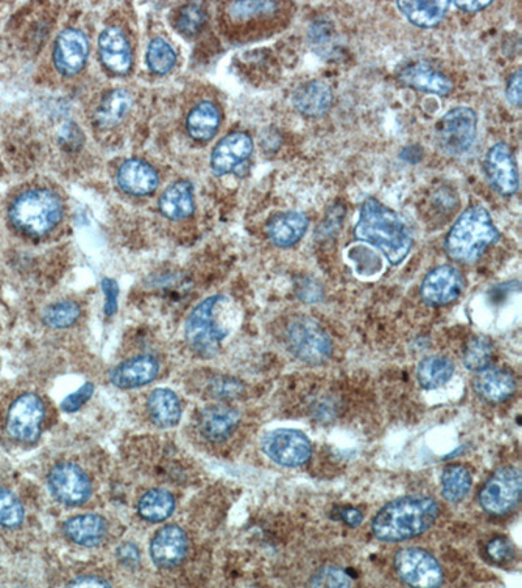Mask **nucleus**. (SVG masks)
Segmentation results:
<instances>
[{
	"label": "nucleus",
	"instance_id": "473e14b6",
	"mask_svg": "<svg viewBox=\"0 0 522 588\" xmlns=\"http://www.w3.org/2000/svg\"><path fill=\"white\" fill-rule=\"evenodd\" d=\"M472 474L468 468L460 464H452L442 475V494L444 500L457 504L464 500L472 489Z\"/></svg>",
	"mask_w": 522,
	"mask_h": 588
},
{
	"label": "nucleus",
	"instance_id": "09e8293b",
	"mask_svg": "<svg viewBox=\"0 0 522 588\" xmlns=\"http://www.w3.org/2000/svg\"><path fill=\"white\" fill-rule=\"evenodd\" d=\"M68 586H104L110 587L111 583L105 581L104 578L97 577V575H83V577H77L74 581L68 583Z\"/></svg>",
	"mask_w": 522,
	"mask_h": 588
},
{
	"label": "nucleus",
	"instance_id": "37998d69",
	"mask_svg": "<svg viewBox=\"0 0 522 588\" xmlns=\"http://www.w3.org/2000/svg\"><path fill=\"white\" fill-rule=\"evenodd\" d=\"M208 390L212 392L213 396H217V398L230 399L237 398V396L241 395L245 387H243V383L238 381V379L221 377L216 378Z\"/></svg>",
	"mask_w": 522,
	"mask_h": 588
},
{
	"label": "nucleus",
	"instance_id": "4c0bfd02",
	"mask_svg": "<svg viewBox=\"0 0 522 588\" xmlns=\"http://www.w3.org/2000/svg\"><path fill=\"white\" fill-rule=\"evenodd\" d=\"M177 55L169 42L164 38H154L147 50V63L151 71L157 75H166L173 70Z\"/></svg>",
	"mask_w": 522,
	"mask_h": 588
},
{
	"label": "nucleus",
	"instance_id": "a19ab883",
	"mask_svg": "<svg viewBox=\"0 0 522 588\" xmlns=\"http://www.w3.org/2000/svg\"><path fill=\"white\" fill-rule=\"evenodd\" d=\"M310 585L314 587H350L352 579L345 570L336 566H325L312 575Z\"/></svg>",
	"mask_w": 522,
	"mask_h": 588
},
{
	"label": "nucleus",
	"instance_id": "393cba45",
	"mask_svg": "<svg viewBox=\"0 0 522 588\" xmlns=\"http://www.w3.org/2000/svg\"><path fill=\"white\" fill-rule=\"evenodd\" d=\"M117 181L124 193L145 196L157 189L158 174L153 166L145 161L131 159L119 168Z\"/></svg>",
	"mask_w": 522,
	"mask_h": 588
},
{
	"label": "nucleus",
	"instance_id": "4468645a",
	"mask_svg": "<svg viewBox=\"0 0 522 588\" xmlns=\"http://www.w3.org/2000/svg\"><path fill=\"white\" fill-rule=\"evenodd\" d=\"M465 280L456 267L444 264L430 271L421 284V296L431 306L452 304L464 291Z\"/></svg>",
	"mask_w": 522,
	"mask_h": 588
},
{
	"label": "nucleus",
	"instance_id": "9d476101",
	"mask_svg": "<svg viewBox=\"0 0 522 588\" xmlns=\"http://www.w3.org/2000/svg\"><path fill=\"white\" fill-rule=\"evenodd\" d=\"M395 569L401 581L408 586L432 588L443 583L442 566L423 549H401L395 556Z\"/></svg>",
	"mask_w": 522,
	"mask_h": 588
},
{
	"label": "nucleus",
	"instance_id": "f257e3e1",
	"mask_svg": "<svg viewBox=\"0 0 522 588\" xmlns=\"http://www.w3.org/2000/svg\"><path fill=\"white\" fill-rule=\"evenodd\" d=\"M354 237L382 251L393 266L404 262L413 247L412 233L404 221L375 198L362 204Z\"/></svg>",
	"mask_w": 522,
	"mask_h": 588
},
{
	"label": "nucleus",
	"instance_id": "58836bf2",
	"mask_svg": "<svg viewBox=\"0 0 522 588\" xmlns=\"http://www.w3.org/2000/svg\"><path fill=\"white\" fill-rule=\"evenodd\" d=\"M25 511L19 498L11 490L0 488V526L19 527L24 522Z\"/></svg>",
	"mask_w": 522,
	"mask_h": 588
},
{
	"label": "nucleus",
	"instance_id": "8fccbe9b",
	"mask_svg": "<svg viewBox=\"0 0 522 588\" xmlns=\"http://www.w3.org/2000/svg\"><path fill=\"white\" fill-rule=\"evenodd\" d=\"M341 519L350 527H358L361 526L363 522V514L358 509H354V507H346L345 510L341 511Z\"/></svg>",
	"mask_w": 522,
	"mask_h": 588
},
{
	"label": "nucleus",
	"instance_id": "cd10ccee",
	"mask_svg": "<svg viewBox=\"0 0 522 588\" xmlns=\"http://www.w3.org/2000/svg\"><path fill=\"white\" fill-rule=\"evenodd\" d=\"M148 411L154 424L160 428H173L181 421V400L174 391L156 389L149 395Z\"/></svg>",
	"mask_w": 522,
	"mask_h": 588
},
{
	"label": "nucleus",
	"instance_id": "f8f14e48",
	"mask_svg": "<svg viewBox=\"0 0 522 588\" xmlns=\"http://www.w3.org/2000/svg\"><path fill=\"white\" fill-rule=\"evenodd\" d=\"M47 485L51 496L67 506L84 505L92 496V483L80 467L61 463L50 471Z\"/></svg>",
	"mask_w": 522,
	"mask_h": 588
},
{
	"label": "nucleus",
	"instance_id": "1a4fd4ad",
	"mask_svg": "<svg viewBox=\"0 0 522 588\" xmlns=\"http://www.w3.org/2000/svg\"><path fill=\"white\" fill-rule=\"evenodd\" d=\"M261 449L278 466L301 467L311 459L310 438L297 429H276L261 438Z\"/></svg>",
	"mask_w": 522,
	"mask_h": 588
},
{
	"label": "nucleus",
	"instance_id": "c9c22d12",
	"mask_svg": "<svg viewBox=\"0 0 522 588\" xmlns=\"http://www.w3.org/2000/svg\"><path fill=\"white\" fill-rule=\"evenodd\" d=\"M280 8L281 4L277 2H235L229 4L228 14L233 23H246L272 17Z\"/></svg>",
	"mask_w": 522,
	"mask_h": 588
},
{
	"label": "nucleus",
	"instance_id": "20e7f679",
	"mask_svg": "<svg viewBox=\"0 0 522 588\" xmlns=\"http://www.w3.org/2000/svg\"><path fill=\"white\" fill-rule=\"evenodd\" d=\"M63 216V203L58 194L47 189H33L17 196L10 208V220L20 232L42 237L51 232Z\"/></svg>",
	"mask_w": 522,
	"mask_h": 588
},
{
	"label": "nucleus",
	"instance_id": "c03bdc74",
	"mask_svg": "<svg viewBox=\"0 0 522 588\" xmlns=\"http://www.w3.org/2000/svg\"><path fill=\"white\" fill-rule=\"evenodd\" d=\"M94 392V386L92 383H84L80 389H77L75 392H72L71 395L66 396L61 403V409L67 413H74L79 411L81 407H84L85 404L89 402V399L92 398Z\"/></svg>",
	"mask_w": 522,
	"mask_h": 588
},
{
	"label": "nucleus",
	"instance_id": "7ed1b4c3",
	"mask_svg": "<svg viewBox=\"0 0 522 588\" xmlns=\"http://www.w3.org/2000/svg\"><path fill=\"white\" fill-rule=\"evenodd\" d=\"M500 233L489 211L482 206H472L461 213L444 240V250L455 262L473 264L495 242Z\"/></svg>",
	"mask_w": 522,
	"mask_h": 588
},
{
	"label": "nucleus",
	"instance_id": "bb28decb",
	"mask_svg": "<svg viewBox=\"0 0 522 588\" xmlns=\"http://www.w3.org/2000/svg\"><path fill=\"white\" fill-rule=\"evenodd\" d=\"M162 215L170 220H183L195 211L194 189L187 181H178L164 191L160 199Z\"/></svg>",
	"mask_w": 522,
	"mask_h": 588
},
{
	"label": "nucleus",
	"instance_id": "4be33fe9",
	"mask_svg": "<svg viewBox=\"0 0 522 588\" xmlns=\"http://www.w3.org/2000/svg\"><path fill=\"white\" fill-rule=\"evenodd\" d=\"M310 220L306 213L298 211H286L272 216L267 224V236L269 241L281 249H288L297 245L305 237Z\"/></svg>",
	"mask_w": 522,
	"mask_h": 588
},
{
	"label": "nucleus",
	"instance_id": "412c9836",
	"mask_svg": "<svg viewBox=\"0 0 522 588\" xmlns=\"http://www.w3.org/2000/svg\"><path fill=\"white\" fill-rule=\"evenodd\" d=\"M98 50L104 66L110 72L124 75L132 65V51L127 37L117 27L106 28L98 38Z\"/></svg>",
	"mask_w": 522,
	"mask_h": 588
},
{
	"label": "nucleus",
	"instance_id": "423d86ee",
	"mask_svg": "<svg viewBox=\"0 0 522 588\" xmlns=\"http://www.w3.org/2000/svg\"><path fill=\"white\" fill-rule=\"evenodd\" d=\"M286 343L289 351L298 360L310 365H322L331 359L333 343L331 336L314 319L295 317L286 327Z\"/></svg>",
	"mask_w": 522,
	"mask_h": 588
},
{
	"label": "nucleus",
	"instance_id": "a878e982",
	"mask_svg": "<svg viewBox=\"0 0 522 588\" xmlns=\"http://www.w3.org/2000/svg\"><path fill=\"white\" fill-rule=\"evenodd\" d=\"M64 535L81 547L93 548L108 535V522L101 515L84 514L68 519L63 526Z\"/></svg>",
	"mask_w": 522,
	"mask_h": 588
},
{
	"label": "nucleus",
	"instance_id": "ea45409f",
	"mask_svg": "<svg viewBox=\"0 0 522 588\" xmlns=\"http://www.w3.org/2000/svg\"><path fill=\"white\" fill-rule=\"evenodd\" d=\"M205 20H207V15L199 4H187L179 11L175 25H177L178 31L185 36H195L204 27Z\"/></svg>",
	"mask_w": 522,
	"mask_h": 588
},
{
	"label": "nucleus",
	"instance_id": "c756f323",
	"mask_svg": "<svg viewBox=\"0 0 522 588\" xmlns=\"http://www.w3.org/2000/svg\"><path fill=\"white\" fill-rule=\"evenodd\" d=\"M221 125V113L211 101L200 102L187 117V131L192 139L207 142L217 134Z\"/></svg>",
	"mask_w": 522,
	"mask_h": 588
},
{
	"label": "nucleus",
	"instance_id": "7c9ffc66",
	"mask_svg": "<svg viewBox=\"0 0 522 588\" xmlns=\"http://www.w3.org/2000/svg\"><path fill=\"white\" fill-rule=\"evenodd\" d=\"M455 362L446 356H430L421 361L417 369V381L425 390H435L446 385L455 373Z\"/></svg>",
	"mask_w": 522,
	"mask_h": 588
},
{
	"label": "nucleus",
	"instance_id": "b1692460",
	"mask_svg": "<svg viewBox=\"0 0 522 588\" xmlns=\"http://www.w3.org/2000/svg\"><path fill=\"white\" fill-rule=\"evenodd\" d=\"M473 387L478 398L485 402L502 403L515 395L517 382L515 376L506 369L487 368L479 372Z\"/></svg>",
	"mask_w": 522,
	"mask_h": 588
},
{
	"label": "nucleus",
	"instance_id": "6e6552de",
	"mask_svg": "<svg viewBox=\"0 0 522 588\" xmlns=\"http://www.w3.org/2000/svg\"><path fill=\"white\" fill-rule=\"evenodd\" d=\"M521 490L522 476L519 468H500L479 490V505L487 514L502 517L520 504Z\"/></svg>",
	"mask_w": 522,
	"mask_h": 588
},
{
	"label": "nucleus",
	"instance_id": "39448f33",
	"mask_svg": "<svg viewBox=\"0 0 522 588\" xmlns=\"http://www.w3.org/2000/svg\"><path fill=\"white\" fill-rule=\"evenodd\" d=\"M225 297L213 296L200 302L186 322V339L196 355L212 359L220 352L221 344L228 336V330L218 321L217 310Z\"/></svg>",
	"mask_w": 522,
	"mask_h": 588
},
{
	"label": "nucleus",
	"instance_id": "6ab92c4d",
	"mask_svg": "<svg viewBox=\"0 0 522 588\" xmlns=\"http://www.w3.org/2000/svg\"><path fill=\"white\" fill-rule=\"evenodd\" d=\"M160 364L153 356H138L115 366L110 372V381L122 390L138 389L156 379Z\"/></svg>",
	"mask_w": 522,
	"mask_h": 588
},
{
	"label": "nucleus",
	"instance_id": "5701e85b",
	"mask_svg": "<svg viewBox=\"0 0 522 588\" xmlns=\"http://www.w3.org/2000/svg\"><path fill=\"white\" fill-rule=\"evenodd\" d=\"M294 108L307 118H322L329 113L333 105L331 85L323 80H310L294 92Z\"/></svg>",
	"mask_w": 522,
	"mask_h": 588
},
{
	"label": "nucleus",
	"instance_id": "de8ad7c7",
	"mask_svg": "<svg viewBox=\"0 0 522 588\" xmlns=\"http://www.w3.org/2000/svg\"><path fill=\"white\" fill-rule=\"evenodd\" d=\"M117 556L121 564L132 568V566H138L140 561L139 549L134 544L124 543L118 548Z\"/></svg>",
	"mask_w": 522,
	"mask_h": 588
},
{
	"label": "nucleus",
	"instance_id": "f3484780",
	"mask_svg": "<svg viewBox=\"0 0 522 588\" xmlns=\"http://www.w3.org/2000/svg\"><path fill=\"white\" fill-rule=\"evenodd\" d=\"M254 151V142L246 132H233L225 136L211 156V166L216 176H225L245 163Z\"/></svg>",
	"mask_w": 522,
	"mask_h": 588
},
{
	"label": "nucleus",
	"instance_id": "79ce46f5",
	"mask_svg": "<svg viewBox=\"0 0 522 588\" xmlns=\"http://www.w3.org/2000/svg\"><path fill=\"white\" fill-rule=\"evenodd\" d=\"M486 555L494 564L504 565L515 558L516 551L511 540L498 536L486 545Z\"/></svg>",
	"mask_w": 522,
	"mask_h": 588
},
{
	"label": "nucleus",
	"instance_id": "2f4dec72",
	"mask_svg": "<svg viewBox=\"0 0 522 588\" xmlns=\"http://www.w3.org/2000/svg\"><path fill=\"white\" fill-rule=\"evenodd\" d=\"M175 510L173 494L165 489H152L140 498L138 513L144 521L160 523L169 519Z\"/></svg>",
	"mask_w": 522,
	"mask_h": 588
},
{
	"label": "nucleus",
	"instance_id": "a18cd8bd",
	"mask_svg": "<svg viewBox=\"0 0 522 588\" xmlns=\"http://www.w3.org/2000/svg\"><path fill=\"white\" fill-rule=\"evenodd\" d=\"M102 292L105 294V314L113 317L118 310L119 287L117 281L104 279L101 281Z\"/></svg>",
	"mask_w": 522,
	"mask_h": 588
},
{
	"label": "nucleus",
	"instance_id": "72a5a7b5",
	"mask_svg": "<svg viewBox=\"0 0 522 588\" xmlns=\"http://www.w3.org/2000/svg\"><path fill=\"white\" fill-rule=\"evenodd\" d=\"M132 105V98L130 93L117 89V91L110 92L102 100L100 108L97 110V121L100 126L110 127L122 121L124 115L130 112Z\"/></svg>",
	"mask_w": 522,
	"mask_h": 588
},
{
	"label": "nucleus",
	"instance_id": "a211bd4d",
	"mask_svg": "<svg viewBox=\"0 0 522 588\" xmlns=\"http://www.w3.org/2000/svg\"><path fill=\"white\" fill-rule=\"evenodd\" d=\"M397 78L405 87L440 97L448 96L453 89L451 79L425 62L412 63L401 68Z\"/></svg>",
	"mask_w": 522,
	"mask_h": 588
},
{
	"label": "nucleus",
	"instance_id": "3c124183",
	"mask_svg": "<svg viewBox=\"0 0 522 588\" xmlns=\"http://www.w3.org/2000/svg\"><path fill=\"white\" fill-rule=\"evenodd\" d=\"M492 2H453L459 10L466 12V14H476V12H481L485 10V8L491 6Z\"/></svg>",
	"mask_w": 522,
	"mask_h": 588
},
{
	"label": "nucleus",
	"instance_id": "dca6fc26",
	"mask_svg": "<svg viewBox=\"0 0 522 588\" xmlns=\"http://www.w3.org/2000/svg\"><path fill=\"white\" fill-rule=\"evenodd\" d=\"M188 551L186 532L181 527L170 524L162 527L154 535L151 543L153 564L162 569L175 568L185 560Z\"/></svg>",
	"mask_w": 522,
	"mask_h": 588
},
{
	"label": "nucleus",
	"instance_id": "aec40b11",
	"mask_svg": "<svg viewBox=\"0 0 522 588\" xmlns=\"http://www.w3.org/2000/svg\"><path fill=\"white\" fill-rule=\"evenodd\" d=\"M241 421V413L225 404L204 408L198 419L199 432L209 442L228 440Z\"/></svg>",
	"mask_w": 522,
	"mask_h": 588
},
{
	"label": "nucleus",
	"instance_id": "f704fd0d",
	"mask_svg": "<svg viewBox=\"0 0 522 588\" xmlns=\"http://www.w3.org/2000/svg\"><path fill=\"white\" fill-rule=\"evenodd\" d=\"M494 345L486 336H474L466 343L464 348V365L470 372H482L490 368L492 360H494Z\"/></svg>",
	"mask_w": 522,
	"mask_h": 588
},
{
	"label": "nucleus",
	"instance_id": "0eeeda50",
	"mask_svg": "<svg viewBox=\"0 0 522 588\" xmlns=\"http://www.w3.org/2000/svg\"><path fill=\"white\" fill-rule=\"evenodd\" d=\"M478 118L473 109L457 106L449 110L436 123V144L444 155L459 157L474 146L477 138Z\"/></svg>",
	"mask_w": 522,
	"mask_h": 588
},
{
	"label": "nucleus",
	"instance_id": "9b49d317",
	"mask_svg": "<svg viewBox=\"0 0 522 588\" xmlns=\"http://www.w3.org/2000/svg\"><path fill=\"white\" fill-rule=\"evenodd\" d=\"M45 419V406L40 396L24 394L12 403L7 415V433L23 443H33L40 438Z\"/></svg>",
	"mask_w": 522,
	"mask_h": 588
},
{
	"label": "nucleus",
	"instance_id": "f03ea898",
	"mask_svg": "<svg viewBox=\"0 0 522 588\" xmlns=\"http://www.w3.org/2000/svg\"><path fill=\"white\" fill-rule=\"evenodd\" d=\"M440 513L438 502L427 496H408L389 502L372 519L371 531L385 543L417 538L429 531Z\"/></svg>",
	"mask_w": 522,
	"mask_h": 588
},
{
	"label": "nucleus",
	"instance_id": "2eb2a0df",
	"mask_svg": "<svg viewBox=\"0 0 522 588\" xmlns=\"http://www.w3.org/2000/svg\"><path fill=\"white\" fill-rule=\"evenodd\" d=\"M88 54L87 37L79 29H64L55 41L54 63L63 75L79 74L87 63Z\"/></svg>",
	"mask_w": 522,
	"mask_h": 588
},
{
	"label": "nucleus",
	"instance_id": "49530a36",
	"mask_svg": "<svg viewBox=\"0 0 522 588\" xmlns=\"http://www.w3.org/2000/svg\"><path fill=\"white\" fill-rule=\"evenodd\" d=\"M521 84V70H517L509 76L506 87L507 100L509 104L516 106V108H520L521 106Z\"/></svg>",
	"mask_w": 522,
	"mask_h": 588
},
{
	"label": "nucleus",
	"instance_id": "ddd939ff",
	"mask_svg": "<svg viewBox=\"0 0 522 588\" xmlns=\"http://www.w3.org/2000/svg\"><path fill=\"white\" fill-rule=\"evenodd\" d=\"M487 180L500 195L512 196L519 191V170L511 148L506 143H496L486 153L483 163Z\"/></svg>",
	"mask_w": 522,
	"mask_h": 588
},
{
	"label": "nucleus",
	"instance_id": "c85d7f7f",
	"mask_svg": "<svg viewBox=\"0 0 522 588\" xmlns=\"http://www.w3.org/2000/svg\"><path fill=\"white\" fill-rule=\"evenodd\" d=\"M396 7L410 24L427 29L446 19L451 2H397Z\"/></svg>",
	"mask_w": 522,
	"mask_h": 588
},
{
	"label": "nucleus",
	"instance_id": "e433bc0d",
	"mask_svg": "<svg viewBox=\"0 0 522 588\" xmlns=\"http://www.w3.org/2000/svg\"><path fill=\"white\" fill-rule=\"evenodd\" d=\"M80 315L81 309L76 302L61 301L47 306L42 314V321L47 327L63 330V328L74 326L79 321Z\"/></svg>",
	"mask_w": 522,
	"mask_h": 588
}]
</instances>
